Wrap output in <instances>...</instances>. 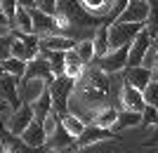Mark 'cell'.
<instances>
[{"instance_id":"6da1fadb","label":"cell","mask_w":158,"mask_h":153,"mask_svg":"<svg viewBox=\"0 0 158 153\" xmlns=\"http://www.w3.org/2000/svg\"><path fill=\"white\" fill-rule=\"evenodd\" d=\"M76 85H78V80L69 78V75H59V78H54L52 85H50L54 113L59 115V118H64V115L71 113V99H73V94H76Z\"/></svg>"},{"instance_id":"7a4b0ae2","label":"cell","mask_w":158,"mask_h":153,"mask_svg":"<svg viewBox=\"0 0 158 153\" xmlns=\"http://www.w3.org/2000/svg\"><path fill=\"white\" fill-rule=\"evenodd\" d=\"M144 28H146L144 24H125V21L111 24V28H109V47H111V52L120 50V47H130Z\"/></svg>"},{"instance_id":"3957f363","label":"cell","mask_w":158,"mask_h":153,"mask_svg":"<svg viewBox=\"0 0 158 153\" xmlns=\"http://www.w3.org/2000/svg\"><path fill=\"white\" fill-rule=\"evenodd\" d=\"M12 38H14L12 57L26 61V64L33 61V59H38V54H40V38L38 35H24V33H17V31H14Z\"/></svg>"},{"instance_id":"277c9868","label":"cell","mask_w":158,"mask_h":153,"mask_svg":"<svg viewBox=\"0 0 158 153\" xmlns=\"http://www.w3.org/2000/svg\"><path fill=\"white\" fill-rule=\"evenodd\" d=\"M19 83H21L19 78L7 75V73L0 71V101H5L12 111H19L24 106V101L19 97Z\"/></svg>"},{"instance_id":"5b68a950","label":"cell","mask_w":158,"mask_h":153,"mask_svg":"<svg viewBox=\"0 0 158 153\" xmlns=\"http://www.w3.org/2000/svg\"><path fill=\"white\" fill-rule=\"evenodd\" d=\"M31 17H33V33L38 35L40 40L50 38V35H61L59 33L61 26H59V21H57V17L40 12L38 7H33V10H31Z\"/></svg>"},{"instance_id":"8992f818","label":"cell","mask_w":158,"mask_h":153,"mask_svg":"<svg viewBox=\"0 0 158 153\" xmlns=\"http://www.w3.org/2000/svg\"><path fill=\"white\" fill-rule=\"evenodd\" d=\"M127 59H130V47H120V50H113L106 57L94 61H97V68H102L106 75H111V73H118V71H125Z\"/></svg>"},{"instance_id":"52a82bcc","label":"cell","mask_w":158,"mask_h":153,"mask_svg":"<svg viewBox=\"0 0 158 153\" xmlns=\"http://www.w3.org/2000/svg\"><path fill=\"white\" fill-rule=\"evenodd\" d=\"M153 38L149 35V31H142V33L135 38V42L130 45V59H127V68L132 66H144V61H146V52H149V47H151Z\"/></svg>"},{"instance_id":"ba28073f","label":"cell","mask_w":158,"mask_h":153,"mask_svg":"<svg viewBox=\"0 0 158 153\" xmlns=\"http://www.w3.org/2000/svg\"><path fill=\"white\" fill-rule=\"evenodd\" d=\"M0 141H2V151L5 153H40V148L28 146L26 141L10 132V127L0 125Z\"/></svg>"},{"instance_id":"9c48e42d","label":"cell","mask_w":158,"mask_h":153,"mask_svg":"<svg viewBox=\"0 0 158 153\" xmlns=\"http://www.w3.org/2000/svg\"><path fill=\"white\" fill-rule=\"evenodd\" d=\"M35 120V113H33V106L31 104H24V106L19 108V111H14L12 118H10V132L17 134V137H21V134L26 132L28 127H31V123Z\"/></svg>"},{"instance_id":"30bf717a","label":"cell","mask_w":158,"mask_h":153,"mask_svg":"<svg viewBox=\"0 0 158 153\" xmlns=\"http://www.w3.org/2000/svg\"><path fill=\"white\" fill-rule=\"evenodd\" d=\"M50 90L45 80H31V78H24L19 83V97L24 104H33V101H38L43 94Z\"/></svg>"},{"instance_id":"8fae6325","label":"cell","mask_w":158,"mask_h":153,"mask_svg":"<svg viewBox=\"0 0 158 153\" xmlns=\"http://www.w3.org/2000/svg\"><path fill=\"white\" fill-rule=\"evenodd\" d=\"M24 78H31V80H45L47 85H52L54 80V71H52V64L45 59V57H40L38 59L28 61V68H26V75Z\"/></svg>"},{"instance_id":"7c38bea8","label":"cell","mask_w":158,"mask_h":153,"mask_svg":"<svg viewBox=\"0 0 158 153\" xmlns=\"http://www.w3.org/2000/svg\"><path fill=\"white\" fill-rule=\"evenodd\" d=\"M120 101H123V111H135V113H142L146 108L144 101V92L137 90V87H130L123 83V90H120Z\"/></svg>"},{"instance_id":"4fadbf2b","label":"cell","mask_w":158,"mask_h":153,"mask_svg":"<svg viewBox=\"0 0 158 153\" xmlns=\"http://www.w3.org/2000/svg\"><path fill=\"white\" fill-rule=\"evenodd\" d=\"M149 19V2L146 0H130V5L123 14H120L118 21H125V24H144Z\"/></svg>"},{"instance_id":"5bb4252c","label":"cell","mask_w":158,"mask_h":153,"mask_svg":"<svg viewBox=\"0 0 158 153\" xmlns=\"http://www.w3.org/2000/svg\"><path fill=\"white\" fill-rule=\"evenodd\" d=\"M151 68L149 66H132V68H125V85L130 87H137V90H142L144 92L146 87L151 85Z\"/></svg>"},{"instance_id":"9a60e30c","label":"cell","mask_w":158,"mask_h":153,"mask_svg":"<svg viewBox=\"0 0 158 153\" xmlns=\"http://www.w3.org/2000/svg\"><path fill=\"white\" fill-rule=\"evenodd\" d=\"M118 134H113V130H106V127H99L94 123L85 127V132L80 134L78 139V146H90V144H97V141H104V139H116Z\"/></svg>"},{"instance_id":"2e32d148","label":"cell","mask_w":158,"mask_h":153,"mask_svg":"<svg viewBox=\"0 0 158 153\" xmlns=\"http://www.w3.org/2000/svg\"><path fill=\"white\" fill-rule=\"evenodd\" d=\"M47 146H50V151H66V148H71V146H78V141H76V137L64 125H59L57 132L47 139Z\"/></svg>"},{"instance_id":"e0dca14e","label":"cell","mask_w":158,"mask_h":153,"mask_svg":"<svg viewBox=\"0 0 158 153\" xmlns=\"http://www.w3.org/2000/svg\"><path fill=\"white\" fill-rule=\"evenodd\" d=\"M21 139L26 141L28 146H33V148H43V146H47V134H45V127H43V123L33 120L31 127H28L26 132L21 134Z\"/></svg>"},{"instance_id":"ac0fdd59","label":"cell","mask_w":158,"mask_h":153,"mask_svg":"<svg viewBox=\"0 0 158 153\" xmlns=\"http://www.w3.org/2000/svg\"><path fill=\"white\" fill-rule=\"evenodd\" d=\"M40 50H50V52H71L76 50V42L66 35H50V38L40 40Z\"/></svg>"},{"instance_id":"d6986e66","label":"cell","mask_w":158,"mask_h":153,"mask_svg":"<svg viewBox=\"0 0 158 153\" xmlns=\"http://www.w3.org/2000/svg\"><path fill=\"white\" fill-rule=\"evenodd\" d=\"M12 28L17 31V33H24V35H35V33H33V17H31V10L19 7V12H17V17H14V21H12Z\"/></svg>"},{"instance_id":"ffe728a7","label":"cell","mask_w":158,"mask_h":153,"mask_svg":"<svg viewBox=\"0 0 158 153\" xmlns=\"http://www.w3.org/2000/svg\"><path fill=\"white\" fill-rule=\"evenodd\" d=\"M85 61L78 57V52L76 50H71V52H66V75L73 80H80L83 78V73H85Z\"/></svg>"},{"instance_id":"44dd1931","label":"cell","mask_w":158,"mask_h":153,"mask_svg":"<svg viewBox=\"0 0 158 153\" xmlns=\"http://www.w3.org/2000/svg\"><path fill=\"white\" fill-rule=\"evenodd\" d=\"M109 24H102V26H97V31H94L92 40H94V50H97V59H102V57H106V54L111 52V47H109Z\"/></svg>"},{"instance_id":"7402d4cb","label":"cell","mask_w":158,"mask_h":153,"mask_svg":"<svg viewBox=\"0 0 158 153\" xmlns=\"http://www.w3.org/2000/svg\"><path fill=\"white\" fill-rule=\"evenodd\" d=\"M31 106H33V113H35V120H38V123H45V118L54 111V104H52V94H50V90H47V92L43 94L38 101H33Z\"/></svg>"},{"instance_id":"603a6c76","label":"cell","mask_w":158,"mask_h":153,"mask_svg":"<svg viewBox=\"0 0 158 153\" xmlns=\"http://www.w3.org/2000/svg\"><path fill=\"white\" fill-rule=\"evenodd\" d=\"M26 68H28V64H26V61H21V59H17V57H10V59L0 61V71H2V73L14 75V78H19V80H24Z\"/></svg>"},{"instance_id":"cb8c5ba5","label":"cell","mask_w":158,"mask_h":153,"mask_svg":"<svg viewBox=\"0 0 158 153\" xmlns=\"http://www.w3.org/2000/svg\"><path fill=\"white\" fill-rule=\"evenodd\" d=\"M118 115H120V111H116L113 106H106V108H102V111L97 113L94 125L106 127V130H113V127H116V123H118Z\"/></svg>"},{"instance_id":"d4e9b609","label":"cell","mask_w":158,"mask_h":153,"mask_svg":"<svg viewBox=\"0 0 158 153\" xmlns=\"http://www.w3.org/2000/svg\"><path fill=\"white\" fill-rule=\"evenodd\" d=\"M142 125V113H135V111H120L118 115V123L113 127V132H123L127 127H137Z\"/></svg>"},{"instance_id":"484cf974","label":"cell","mask_w":158,"mask_h":153,"mask_svg":"<svg viewBox=\"0 0 158 153\" xmlns=\"http://www.w3.org/2000/svg\"><path fill=\"white\" fill-rule=\"evenodd\" d=\"M61 125L66 127V130H69V132L73 134V137H76V139H78L80 134L85 132V127H87V123L83 118H78V115H73V113H69V115H64V118H61Z\"/></svg>"},{"instance_id":"4316f807","label":"cell","mask_w":158,"mask_h":153,"mask_svg":"<svg viewBox=\"0 0 158 153\" xmlns=\"http://www.w3.org/2000/svg\"><path fill=\"white\" fill-rule=\"evenodd\" d=\"M76 52H78V57L85 61V64H92V61L97 59V50H94V40L92 38L80 40L78 45H76Z\"/></svg>"},{"instance_id":"83f0119b","label":"cell","mask_w":158,"mask_h":153,"mask_svg":"<svg viewBox=\"0 0 158 153\" xmlns=\"http://www.w3.org/2000/svg\"><path fill=\"white\" fill-rule=\"evenodd\" d=\"M149 2V19H146V31L153 40H158V0H146Z\"/></svg>"},{"instance_id":"f1b7e54d","label":"cell","mask_w":158,"mask_h":153,"mask_svg":"<svg viewBox=\"0 0 158 153\" xmlns=\"http://www.w3.org/2000/svg\"><path fill=\"white\" fill-rule=\"evenodd\" d=\"M142 125L158 127V108L156 106H146L144 111H142Z\"/></svg>"},{"instance_id":"f546056e","label":"cell","mask_w":158,"mask_h":153,"mask_svg":"<svg viewBox=\"0 0 158 153\" xmlns=\"http://www.w3.org/2000/svg\"><path fill=\"white\" fill-rule=\"evenodd\" d=\"M0 12L5 14L10 21H14V17L19 12V2L17 0H0Z\"/></svg>"},{"instance_id":"4dcf8cb0","label":"cell","mask_w":158,"mask_h":153,"mask_svg":"<svg viewBox=\"0 0 158 153\" xmlns=\"http://www.w3.org/2000/svg\"><path fill=\"white\" fill-rule=\"evenodd\" d=\"M59 125H61V118H59V115H57V113L52 111V113H50V115L45 118V123H43V127H45V134H47V139H50V137H52V134L57 132V127H59Z\"/></svg>"},{"instance_id":"1f68e13d","label":"cell","mask_w":158,"mask_h":153,"mask_svg":"<svg viewBox=\"0 0 158 153\" xmlns=\"http://www.w3.org/2000/svg\"><path fill=\"white\" fill-rule=\"evenodd\" d=\"M35 7H38L40 12L54 17V14L59 12V0H35Z\"/></svg>"},{"instance_id":"d6a6232c","label":"cell","mask_w":158,"mask_h":153,"mask_svg":"<svg viewBox=\"0 0 158 153\" xmlns=\"http://www.w3.org/2000/svg\"><path fill=\"white\" fill-rule=\"evenodd\" d=\"M144 101H146V106H156L158 108V83L151 80V85L144 90Z\"/></svg>"},{"instance_id":"836d02e7","label":"cell","mask_w":158,"mask_h":153,"mask_svg":"<svg viewBox=\"0 0 158 153\" xmlns=\"http://www.w3.org/2000/svg\"><path fill=\"white\" fill-rule=\"evenodd\" d=\"M156 144H158V127H156V132H153V137H149L144 141V146H156Z\"/></svg>"},{"instance_id":"e575fe53","label":"cell","mask_w":158,"mask_h":153,"mask_svg":"<svg viewBox=\"0 0 158 153\" xmlns=\"http://www.w3.org/2000/svg\"><path fill=\"white\" fill-rule=\"evenodd\" d=\"M17 2H19V7H26V10L35 7V0H17Z\"/></svg>"},{"instance_id":"d590c367","label":"cell","mask_w":158,"mask_h":153,"mask_svg":"<svg viewBox=\"0 0 158 153\" xmlns=\"http://www.w3.org/2000/svg\"><path fill=\"white\" fill-rule=\"evenodd\" d=\"M0 26H12V21L7 19V17H5L2 12H0Z\"/></svg>"},{"instance_id":"8d00e7d4","label":"cell","mask_w":158,"mask_h":153,"mask_svg":"<svg viewBox=\"0 0 158 153\" xmlns=\"http://www.w3.org/2000/svg\"><path fill=\"white\" fill-rule=\"evenodd\" d=\"M151 75H153V83H158V64L151 66Z\"/></svg>"},{"instance_id":"74e56055","label":"cell","mask_w":158,"mask_h":153,"mask_svg":"<svg viewBox=\"0 0 158 153\" xmlns=\"http://www.w3.org/2000/svg\"><path fill=\"white\" fill-rule=\"evenodd\" d=\"M7 108H10V106H7V104H5V101H0V113H5V111H7Z\"/></svg>"},{"instance_id":"f35d334b","label":"cell","mask_w":158,"mask_h":153,"mask_svg":"<svg viewBox=\"0 0 158 153\" xmlns=\"http://www.w3.org/2000/svg\"><path fill=\"white\" fill-rule=\"evenodd\" d=\"M156 64H158V52H156Z\"/></svg>"}]
</instances>
